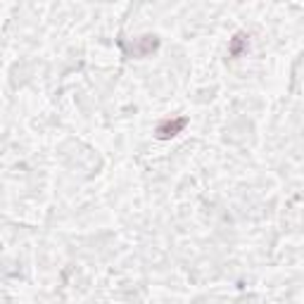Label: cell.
Wrapping results in <instances>:
<instances>
[{"instance_id":"cell-2","label":"cell","mask_w":304,"mask_h":304,"mask_svg":"<svg viewBox=\"0 0 304 304\" xmlns=\"http://www.w3.org/2000/svg\"><path fill=\"white\" fill-rule=\"evenodd\" d=\"M242 48H247V36L238 34L233 41H231V48H228V50H231V55H233V57H238L242 53Z\"/></svg>"},{"instance_id":"cell-1","label":"cell","mask_w":304,"mask_h":304,"mask_svg":"<svg viewBox=\"0 0 304 304\" xmlns=\"http://www.w3.org/2000/svg\"><path fill=\"white\" fill-rule=\"evenodd\" d=\"M188 119L186 117H173V119H164V121H159L157 129H155V136L159 140H169L173 136H179L183 129H186Z\"/></svg>"}]
</instances>
